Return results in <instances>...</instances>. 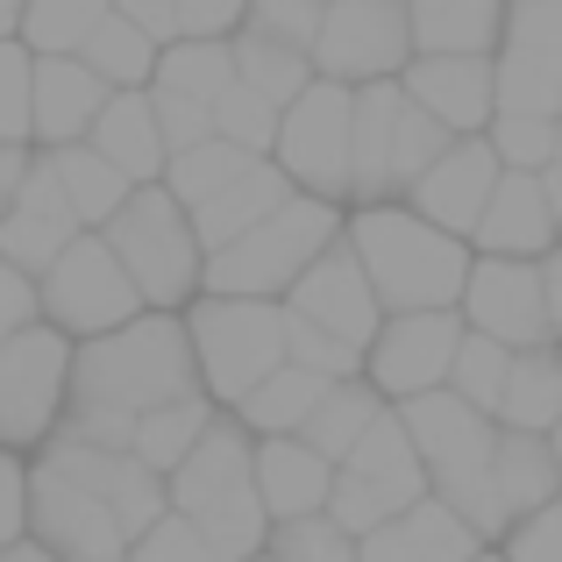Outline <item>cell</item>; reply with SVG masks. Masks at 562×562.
I'll list each match as a JSON object with an SVG mask.
<instances>
[{
  "mask_svg": "<svg viewBox=\"0 0 562 562\" xmlns=\"http://www.w3.org/2000/svg\"><path fill=\"white\" fill-rule=\"evenodd\" d=\"M186 392H200V378H192V349H186V321L143 306V314H128L122 328L71 342L65 406H57L50 435L100 441V449H128L136 413L171 406V398H186Z\"/></svg>",
  "mask_w": 562,
  "mask_h": 562,
  "instance_id": "cell-1",
  "label": "cell"
},
{
  "mask_svg": "<svg viewBox=\"0 0 562 562\" xmlns=\"http://www.w3.org/2000/svg\"><path fill=\"white\" fill-rule=\"evenodd\" d=\"M342 243L363 263V285L384 314H427V306H456L470 271V243L441 235L420 221L406 200H371L342 214Z\"/></svg>",
  "mask_w": 562,
  "mask_h": 562,
  "instance_id": "cell-2",
  "label": "cell"
},
{
  "mask_svg": "<svg viewBox=\"0 0 562 562\" xmlns=\"http://www.w3.org/2000/svg\"><path fill=\"white\" fill-rule=\"evenodd\" d=\"M249 427L235 413H214L206 435L192 441L179 463L165 470V506L186 513L200 527V541L214 549L221 562H243L263 549V506H257V484H249Z\"/></svg>",
  "mask_w": 562,
  "mask_h": 562,
  "instance_id": "cell-3",
  "label": "cell"
},
{
  "mask_svg": "<svg viewBox=\"0 0 562 562\" xmlns=\"http://www.w3.org/2000/svg\"><path fill=\"white\" fill-rule=\"evenodd\" d=\"M342 235V206L314 200V192H285L263 221H249L235 243L206 249L200 257V292L221 300H278L321 249Z\"/></svg>",
  "mask_w": 562,
  "mask_h": 562,
  "instance_id": "cell-4",
  "label": "cell"
},
{
  "mask_svg": "<svg viewBox=\"0 0 562 562\" xmlns=\"http://www.w3.org/2000/svg\"><path fill=\"white\" fill-rule=\"evenodd\" d=\"M392 413H398V427H406L413 456H420L427 498H441L449 513H463V520L477 527V541L492 549L498 527H492V506H484V463H492V435H498V427L484 420L477 406H463L449 384L398 398Z\"/></svg>",
  "mask_w": 562,
  "mask_h": 562,
  "instance_id": "cell-5",
  "label": "cell"
},
{
  "mask_svg": "<svg viewBox=\"0 0 562 562\" xmlns=\"http://www.w3.org/2000/svg\"><path fill=\"white\" fill-rule=\"evenodd\" d=\"M192 378L221 413L249 392L257 378H271L285 363V306L278 300H221V292H192L179 306Z\"/></svg>",
  "mask_w": 562,
  "mask_h": 562,
  "instance_id": "cell-6",
  "label": "cell"
},
{
  "mask_svg": "<svg viewBox=\"0 0 562 562\" xmlns=\"http://www.w3.org/2000/svg\"><path fill=\"white\" fill-rule=\"evenodd\" d=\"M93 235L114 249V263H122L128 285H136V300L157 306V314H179L192 292H200V257L206 249L192 243L186 206L171 200L165 186H136Z\"/></svg>",
  "mask_w": 562,
  "mask_h": 562,
  "instance_id": "cell-7",
  "label": "cell"
},
{
  "mask_svg": "<svg viewBox=\"0 0 562 562\" xmlns=\"http://www.w3.org/2000/svg\"><path fill=\"white\" fill-rule=\"evenodd\" d=\"M456 321L470 335H492L498 349H541L562 328V257H470Z\"/></svg>",
  "mask_w": 562,
  "mask_h": 562,
  "instance_id": "cell-8",
  "label": "cell"
},
{
  "mask_svg": "<svg viewBox=\"0 0 562 562\" xmlns=\"http://www.w3.org/2000/svg\"><path fill=\"white\" fill-rule=\"evenodd\" d=\"M128 314H143L128 271L114 263V249L100 243L93 228H79L50 263L36 271V321H50L65 342H86V335L122 328Z\"/></svg>",
  "mask_w": 562,
  "mask_h": 562,
  "instance_id": "cell-9",
  "label": "cell"
},
{
  "mask_svg": "<svg viewBox=\"0 0 562 562\" xmlns=\"http://www.w3.org/2000/svg\"><path fill=\"white\" fill-rule=\"evenodd\" d=\"M271 165L285 171L292 192H314V200H335V206L349 200V86L306 79L278 108Z\"/></svg>",
  "mask_w": 562,
  "mask_h": 562,
  "instance_id": "cell-10",
  "label": "cell"
},
{
  "mask_svg": "<svg viewBox=\"0 0 562 562\" xmlns=\"http://www.w3.org/2000/svg\"><path fill=\"white\" fill-rule=\"evenodd\" d=\"M65 363H71V342L50 328V321H22V328L0 335V449L8 456L36 449V441L57 427Z\"/></svg>",
  "mask_w": 562,
  "mask_h": 562,
  "instance_id": "cell-11",
  "label": "cell"
},
{
  "mask_svg": "<svg viewBox=\"0 0 562 562\" xmlns=\"http://www.w3.org/2000/svg\"><path fill=\"white\" fill-rule=\"evenodd\" d=\"M406 57H413V43H406V0H321L314 43H306L314 79L371 86V79H398Z\"/></svg>",
  "mask_w": 562,
  "mask_h": 562,
  "instance_id": "cell-12",
  "label": "cell"
},
{
  "mask_svg": "<svg viewBox=\"0 0 562 562\" xmlns=\"http://www.w3.org/2000/svg\"><path fill=\"white\" fill-rule=\"evenodd\" d=\"M22 535L36 549H50L57 562H122V549H128L114 513L86 484H71L50 463H36V456L22 463Z\"/></svg>",
  "mask_w": 562,
  "mask_h": 562,
  "instance_id": "cell-13",
  "label": "cell"
},
{
  "mask_svg": "<svg viewBox=\"0 0 562 562\" xmlns=\"http://www.w3.org/2000/svg\"><path fill=\"white\" fill-rule=\"evenodd\" d=\"M456 342H463V321H456V306H427V314H384L378 328H371V342H363L357 378L371 384L384 406H398V398L435 392V384L449 378Z\"/></svg>",
  "mask_w": 562,
  "mask_h": 562,
  "instance_id": "cell-14",
  "label": "cell"
},
{
  "mask_svg": "<svg viewBox=\"0 0 562 562\" xmlns=\"http://www.w3.org/2000/svg\"><path fill=\"white\" fill-rule=\"evenodd\" d=\"M555 214H562V157L549 171H498L484 214L470 221V257H541L555 249Z\"/></svg>",
  "mask_w": 562,
  "mask_h": 562,
  "instance_id": "cell-15",
  "label": "cell"
},
{
  "mask_svg": "<svg viewBox=\"0 0 562 562\" xmlns=\"http://www.w3.org/2000/svg\"><path fill=\"white\" fill-rule=\"evenodd\" d=\"M36 463H50L57 477L86 484V492L114 513V527H122V535H143V527L165 513V477H157V470H143L128 449H100V441L43 435L36 441Z\"/></svg>",
  "mask_w": 562,
  "mask_h": 562,
  "instance_id": "cell-16",
  "label": "cell"
},
{
  "mask_svg": "<svg viewBox=\"0 0 562 562\" xmlns=\"http://www.w3.org/2000/svg\"><path fill=\"white\" fill-rule=\"evenodd\" d=\"M278 306L300 314V321H314L321 335H335V342L357 349V357H363V342H371V328L384 321V306L371 300V285H363V263L349 257L342 235H335V243L321 249V257L306 263L285 292H278Z\"/></svg>",
  "mask_w": 562,
  "mask_h": 562,
  "instance_id": "cell-17",
  "label": "cell"
},
{
  "mask_svg": "<svg viewBox=\"0 0 562 562\" xmlns=\"http://www.w3.org/2000/svg\"><path fill=\"white\" fill-rule=\"evenodd\" d=\"M492 179H498V157H492V143H484V128H477V136H449L441 143V157L398 192V200H406L420 221H435L441 235L463 243L470 221H477L484 200H492Z\"/></svg>",
  "mask_w": 562,
  "mask_h": 562,
  "instance_id": "cell-18",
  "label": "cell"
},
{
  "mask_svg": "<svg viewBox=\"0 0 562 562\" xmlns=\"http://www.w3.org/2000/svg\"><path fill=\"white\" fill-rule=\"evenodd\" d=\"M398 93L449 136H477L492 122V57H406Z\"/></svg>",
  "mask_w": 562,
  "mask_h": 562,
  "instance_id": "cell-19",
  "label": "cell"
},
{
  "mask_svg": "<svg viewBox=\"0 0 562 562\" xmlns=\"http://www.w3.org/2000/svg\"><path fill=\"white\" fill-rule=\"evenodd\" d=\"M555 492H562L555 435H520V427H498V435H492V463H484V506H492V527H513L520 513L555 506Z\"/></svg>",
  "mask_w": 562,
  "mask_h": 562,
  "instance_id": "cell-20",
  "label": "cell"
},
{
  "mask_svg": "<svg viewBox=\"0 0 562 562\" xmlns=\"http://www.w3.org/2000/svg\"><path fill=\"white\" fill-rule=\"evenodd\" d=\"M71 235H79V221H71L65 192H57V179L43 171V157L29 150V171H22V186H14L8 214H0V257H8L22 278H36Z\"/></svg>",
  "mask_w": 562,
  "mask_h": 562,
  "instance_id": "cell-21",
  "label": "cell"
},
{
  "mask_svg": "<svg viewBox=\"0 0 562 562\" xmlns=\"http://www.w3.org/2000/svg\"><path fill=\"white\" fill-rule=\"evenodd\" d=\"M108 86L79 57H29V150H57L93 128Z\"/></svg>",
  "mask_w": 562,
  "mask_h": 562,
  "instance_id": "cell-22",
  "label": "cell"
},
{
  "mask_svg": "<svg viewBox=\"0 0 562 562\" xmlns=\"http://www.w3.org/2000/svg\"><path fill=\"white\" fill-rule=\"evenodd\" d=\"M477 549L484 541L463 513H449L441 498H413L406 513H392L357 541V562H470Z\"/></svg>",
  "mask_w": 562,
  "mask_h": 562,
  "instance_id": "cell-23",
  "label": "cell"
},
{
  "mask_svg": "<svg viewBox=\"0 0 562 562\" xmlns=\"http://www.w3.org/2000/svg\"><path fill=\"white\" fill-rule=\"evenodd\" d=\"M335 463L314 456L300 435H257L249 441V484H257L263 520H300V513H321L328 498Z\"/></svg>",
  "mask_w": 562,
  "mask_h": 562,
  "instance_id": "cell-24",
  "label": "cell"
},
{
  "mask_svg": "<svg viewBox=\"0 0 562 562\" xmlns=\"http://www.w3.org/2000/svg\"><path fill=\"white\" fill-rule=\"evenodd\" d=\"M392 108H398L392 79L349 86V200L342 206L398 200L392 192Z\"/></svg>",
  "mask_w": 562,
  "mask_h": 562,
  "instance_id": "cell-25",
  "label": "cell"
},
{
  "mask_svg": "<svg viewBox=\"0 0 562 562\" xmlns=\"http://www.w3.org/2000/svg\"><path fill=\"white\" fill-rule=\"evenodd\" d=\"M79 143H93L128 186H157V171H165V136H157V114H150V93H143V86L100 100L93 128H86Z\"/></svg>",
  "mask_w": 562,
  "mask_h": 562,
  "instance_id": "cell-26",
  "label": "cell"
},
{
  "mask_svg": "<svg viewBox=\"0 0 562 562\" xmlns=\"http://www.w3.org/2000/svg\"><path fill=\"white\" fill-rule=\"evenodd\" d=\"M506 0H406L413 57H492Z\"/></svg>",
  "mask_w": 562,
  "mask_h": 562,
  "instance_id": "cell-27",
  "label": "cell"
},
{
  "mask_svg": "<svg viewBox=\"0 0 562 562\" xmlns=\"http://www.w3.org/2000/svg\"><path fill=\"white\" fill-rule=\"evenodd\" d=\"M285 171L271 165V157H257V165H243L228 186H214L206 200H192L186 206V221H192V243L200 249H221V243H235V235L249 228V221H263L278 200H285Z\"/></svg>",
  "mask_w": 562,
  "mask_h": 562,
  "instance_id": "cell-28",
  "label": "cell"
},
{
  "mask_svg": "<svg viewBox=\"0 0 562 562\" xmlns=\"http://www.w3.org/2000/svg\"><path fill=\"white\" fill-rule=\"evenodd\" d=\"M335 470H349L357 484H371V492H378L392 513H406L413 498H427L420 456H413V441H406V427H398V413H392V406H384L378 420L363 427V435H357V449H349Z\"/></svg>",
  "mask_w": 562,
  "mask_h": 562,
  "instance_id": "cell-29",
  "label": "cell"
},
{
  "mask_svg": "<svg viewBox=\"0 0 562 562\" xmlns=\"http://www.w3.org/2000/svg\"><path fill=\"white\" fill-rule=\"evenodd\" d=\"M555 420H562V357H555V342H541V349H513L506 384H498V406H492V427L555 435Z\"/></svg>",
  "mask_w": 562,
  "mask_h": 562,
  "instance_id": "cell-30",
  "label": "cell"
},
{
  "mask_svg": "<svg viewBox=\"0 0 562 562\" xmlns=\"http://www.w3.org/2000/svg\"><path fill=\"white\" fill-rule=\"evenodd\" d=\"M36 157H43V171L57 179V192H65V206H71V221H79V228H100V221H108L114 206L136 192L122 171L108 165V157L93 150V143H57V150H36Z\"/></svg>",
  "mask_w": 562,
  "mask_h": 562,
  "instance_id": "cell-31",
  "label": "cell"
},
{
  "mask_svg": "<svg viewBox=\"0 0 562 562\" xmlns=\"http://www.w3.org/2000/svg\"><path fill=\"white\" fill-rule=\"evenodd\" d=\"M378 413H384V398H378L363 378H335V384H321L314 413L300 420V441H306L314 456H328V463H342V456L357 449V435L378 420Z\"/></svg>",
  "mask_w": 562,
  "mask_h": 562,
  "instance_id": "cell-32",
  "label": "cell"
},
{
  "mask_svg": "<svg viewBox=\"0 0 562 562\" xmlns=\"http://www.w3.org/2000/svg\"><path fill=\"white\" fill-rule=\"evenodd\" d=\"M321 384H335V378H314V371H300V363H278V371L257 378L228 413L249 427V435H300V420L314 413Z\"/></svg>",
  "mask_w": 562,
  "mask_h": 562,
  "instance_id": "cell-33",
  "label": "cell"
},
{
  "mask_svg": "<svg viewBox=\"0 0 562 562\" xmlns=\"http://www.w3.org/2000/svg\"><path fill=\"white\" fill-rule=\"evenodd\" d=\"M214 398L206 392H186V398H171V406H150V413H136V427H128V456H136L143 470H157L165 477L171 463L192 449V441L206 435V420H214Z\"/></svg>",
  "mask_w": 562,
  "mask_h": 562,
  "instance_id": "cell-34",
  "label": "cell"
},
{
  "mask_svg": "<svg viewBox=\"0 0 562 562\" xmlns=\"http://www.w3.org/2000/svg\"><path fill=\"white\" fill-rule=\"evenodd\" d=\"M71 57H79V65L93 71L100 86H108V93H128V86H150L157 43L143 36L136 22H122V14L108 8V14H100L93 29H86V43H79V50H71Z\"/></svg>",
  "mask_w": 562,
  "mask_h": 562,
  "instance_id": "cell-35",
  "label": "cell"
},
{
  "mask_svg": "<svg viewBox=\"0 0 562 562\" xmlns=\"http://www.w3.org/2000/svg\"><path fill=\"white\" fill-rule=\"evenodd\" d=\"M228 79H235V65H228V43H221V36H171V43H157L150 93L214 100V93H221Z\"/></svg>",
  "mask_w": 562,
  "mask_h": 562,
  "instance_id": "cell-36",
  "label": "cell"
},
{
  "mask_svg": "<svg viewBox=\"0 0 562 562\" xmlns=\"http://www.w3.org/2000/svg\"><path fill=\"white\" fill-rule=\"evenodd\" d=\"M228 65H235V79H243L249 93H263L271 108H285V100L314 79L300 43H271V36H257V29H235L228 36Z\"/></svg>",
  "mask_w": 562,
  "mask_h": 562,
  "instance_id": "cell-37",
  "label": "cell"
},
{
  "mask_svg": "<svg viewBox=\"0 0 562 562\" xmlns=\"http://www.w3.org/2000/svg\"><path fill=\"white\" fill-rule=\"evenodd\" d=\"M100 14H108V0H22L14 43H22L29 57H71Z\"/></svg>",
  "mask_w": 562,
  "mask_h": 562,
  "instance_id": "cell-38",
  "label": "cell"
},
{
  "mask_svg": "<svg viewBox=\"0 0 562 562\" xmlns=\"http://www.w3.org/2000/svg\"><path fill=\"white\" fill-rule=\"evenodd\" d=\"M243 165H257L249 150H235V143H221V136H206V143H192V150H179V157H165V171H157V186L171 192L179 206H192V200H206L214 186H228Z\"/></svg>",
  "mask_w": 562,
  "mask_h": 562,
  "instance_id": "cell-39",
  "label": "cell"
},
{
  "mask_svg": "<svg viewBox=\"0 0 562 562\" xmlns=\"http://www.w3.org/2000/svg\"><path fill=\"white\" fill-rule=\"evenodd\" d=\"M484 143H492L498 171H549L562 157V128L549 114H492V122H484Z\"/></svg>",
  "mask_w": 562,
  "mask_h": 562,
  "instance_id": "cell-40",
  "label": "cell"
},
{
  "mask_svg": "<svg viewBox=\"0 0 562 562\" xmlns=\"http://www.w3.org/2000/svg\"><path fill=\"white\" fill-rule=\"evenodd\" d=\"M206 122H214L221 143H235V150L249 157H271V128H278V108L263 93H249L243 79H228L214 100H206Z\"/></svg>",
  "mask_w": 562,
  "mask_h": 562,
  "instance_id": "cell-41",
  "label": "cell"
},
{
  "mask_svg": "<svg viewBox=\"0 0 562 562\" xmlns=\"http://www.w3.org/2000/svg\"><path fill=\"white\" fill-rule=\"evenodd\" d=\"M506 363H513V349H498L492 335H470L463 328V342H456V357H449V392L463 398V406H477L484 420H492V406H498V384H506Z\"/></svg>",
  "mask_w": 562,
  "mask_h": 562,
  "instance_id": "cell-42",
  "label": "cell"
},
{
  "mask_svg": "<svg viewBox=\"0 0 562 562\" xmlns=\"http://www.w3.org/2000/svg\"><path fill=\"white\" fill-rule=\"evenodd\" d=\"M263 555L271 562H357V541H349L328 513H300V520L263 527Z\"/></svg>",
  "mask_w": 562,
  "mask_h": 562,
  "instance_id": "cell-43",
  "label": "cell"
},
{
  "mask_svg": "<svg viewBox=\"0 0 562 562\" xmlns=\"http://www.w3.org/2000/svg\"><path fill=\"white\" fill-rule=\"evenodd\" d=\"M392 86H398V79H392ZM441 143H449V128L427 122V114L413 108L406 93H398V108H392V192H406L413 179H420V171L441 157Z\"/></svg>",
  "mask_w": 562,
  "mask_h": 562,
  "instance_id": "cell-44",
  "label": "cell"
},
{
  "mask_svg": "<svg viewBox=\"0 0 562 562\" xmlns=\"http://www.w3.org/2000/svg\"><path fill=\"white\" fill-rule=\"evenodd\" d=\"M122 562H221L214 549L200 541V527L186 520V513H157L143 535H128V549H122Z\"/></svg>",
  "mask_w": 562,
  "mask_h": 562,
  "instance_id": "cell-45",
  "label": "cell"
},
{
  "mask_svg": "<svg viewBox=\"0 0 562 562\" xmlns=\"http://www.w3.org/2000/svg\"><path fill=\"white\" fill-rule=\"evenodd\" d=\"M498 562H562V506H535L513 527H498Z\"/></svg>",
  "mask_w": 562,
  "mask_h": 562,
  "instance_id": "cell-46",
  "label": "cell"
},
{
  "mask_svg": "<svg viewBox=\"0 0 562 562\" xmlns=\"http://www.w3.org/2000/svg\"><path fill=\"white\" fill-rule=\"evenodd\" d=\"M285 363H300V371H314V378H357V349H342L335 335H321L314 321H300V314H285Z\"/></svg>",
  "mask_w": 562,
  "mask_h": 562,
  "instance_id": "cell-47",
  "label": "cell"
},
{
  "mask_svg": "<svg viewBox=\"0 0 562 562\" xmlns=\"http://www.w3.org/2000/svg\"><path fill=\"white\" fill-rule=\"evenodd\" d=\"M314 22H321V0H249L243 8V29H257V36L271 43H314Z\"/></svg>",
  "mask_w": 562,
  "mask_h": 562,
  "instance_id": "cell-48",
  "label": "cell"
},
{
  "mask_svg": "<svg viewBox=\"0 0 562 562\" xmlns=\"http://www.w3.org/2000/svg\"><path fill=\"white\" fill-rule=\"evenodd\" d=\"M0 143H29V50L0 36Z\"/></svg>",
  "mask_w": 562,
  "mask_h": 562,
  "instance_id": "cell-49",
  "label": "cell"
},
{
  "mask_svg": "<svg viewBox=\"0 0 562 562\" xmlns=\"http://www.w3.org/2000/svg\"><path fill=\"white\" fill-rule=\"evenodd\" d=\"M150 93V86H143ZM150 114H157V136H165V157L192 150V143L214 136V122H206V100H179V93H150Z\"/></svg>",
  "mask_w": 562,
  "mask_h": 562,
  "instance_id": "cell-50",
  "label": "cell"
},
{
  "mask_svg": "<svg viewBox=\"0 0 562 562\" xmlns=\"http://www.w3.org/2000/svg\"><path fill=\"white\" fill-rule=\"evenodd\" d=\"M243 8H249V0H171L179 36H221V43L243 29Z\"/></svg>",
  "mask_w": 562,
  "mask_h": 562,
  "instance_id": "cell-51",
  "label": "cell"
},
{
  "mask_svg": "<svg viewBox=\"0 0 562 562\" xmlns=\"http://www.w3.org/2000/svg\"><path fill=\"white\" fill-rule=\"evenodd\" d=\"M22 321H36V278H22L8 257H0V335L22 328Z\"/></svg>",
  "mask_w": 562,
  "mask_h": 562,
  "instance_id": "cell-52",
  "label": "cell"
},
{
  "mask_svg": "<svg viewBox=\"0 0 562 562\" xmlns=\"http://www.w3.org/2000/svg\"><path fill=\"white\" fill-rule=\"evenodd\" d=\"M108 8L122 14V22H136L150 43H171V36H179V14H171V0H108Z\"/></svg>",
  "mask_w": 562,
  "mask_h": 562,
  "instance_id": "cell-53",
  "label": "cell"
},
{
  "mask_svg": "<svg viewBox=\"0 0 562 562\" xmlns=\"http://www.w3.org/2000/svg\"><path fill=\"white\" fill-rule=\"evenodd\" d=\"M22 541V456L0 449V549Z\"/></svg>",
  "mask_w": 562,
  "mask_h": 562,
  "instance_id": "cell-54",
  "label": "cell"
},
{
  "mask_svg": "<svg viewBox=\"0 0 562 562\" xmlns=\"http://www.w3.org/2000/svg\"><path fill=\"white\" fill-rule=\"evenodd\" d=\"M22 171H29V143H0V214H8V200H14V186H22Z\"/></svg>",
  "mask_w": 562,
  "mask_h": 562,
  "instance_id": "cell-55",
  "label": "cell"
},
{
  "mask_svg": "<svg viewBox=\"0 0 562 562\" xmlns=\"http://www.w3.org/2000/svg\"><path fill=\"white\" fill-rule=\"evenodd\" d=\"M0 562H57V555H50V549H36V541L22 535V541H8V549H0Z\"/></svg>",
  "mask_w": 562,
  "mask_h": 562,
  "instance_id": "cell-56",
  "label": "cell"
},
{
  "mask_svg": "<svg viewBox=\"0 0 562 562\" xmlns=\"http://www.w3.org/2000/svg\"><path fill=\"white\" fill-rule=\"evenodd\" d=\"M14 14H22V0H0V36H14Z\"/></svg>",
  "mask_w": 562,
  "mask_h": 562,
  "instance_id": "cell-57",
  "label": "cell"
},
{
  "mask_svg": "<svg viewBox=\"0 0 562 562\" xmlns=\"http://www.w3.org/2000/svg\"><path fill=\"white\" fill-rule=\"evenodd\" d=\"M470 562H498V549H477V555H470Z\"/></svg>",
  "mask_w": 562,
  "mask_h": 562,
  "instance_id": "cell-58",
  "label": "cell"
},
{
  "mask_svg": "<svg viewBox=\"0 0 562 562\" xmlns=\"http://www.w3.org/2000/svg\"><path fill=\"white\" fill-rule=\"evenodd\" d=\"M243 562H271V555H263V549H257V555H243Z\"/></svg>",
  "mask_w": 562,
  "mask_h": 562,
  "instance_id": "cell-59",
  "label": "cell"
}]
</instances>
